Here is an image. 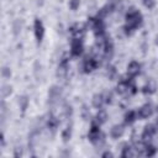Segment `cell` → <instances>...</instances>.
I'll list each match as a JSON object with an SVG mask.
<instances>
[{"label":"cell","instance_id":"cell-1","mask_svg":"<svg viewBox=\"0 0 158 158\" xmlns=\"http://www.w3.org/2000/svg\"><path fill=\"white\" fill-rule=\"evenodd\" d=\"M142 21H143L142 14L136 7H130L126 14V23H125L126 33L131 35L132 32H135V30L142 25Z\"/></svg>","mask_w":158,"mask_h":158},{"label":"cell","instance_id":"cell-2","mask_svg":"<svg viewBox=\"0 0 158 158\" xmlns=\"http://www.w3.org/2000/svg\"><path fill=\"white\" fill-rule=\"evenodd\" d=\"M88 25L90 26V28L93 30V32H94V35L96 37H100V36L105 35V26H104L102 19H100V17H91L88 21Z\"/></svg>","mask_w":158,"mask_h":158},{"label":"cell","instance_id":"cell-3","mask_svg":"<svg viewBox=\"0 0 158 158\" xmlns=\"http://www.w3.org/2000/svg\"><path fill=\"white\" fill-rule=\"evenodd\" d=\"M88 138H89L90 142H93V143H99L100 141H102L104 135H102V132H101V130H100V125H99L96 121H94V122L91 123V127H90L89 133H88Z\"/></svg>","mask_w":158,"mask_h":158},{"label":"cell","instance_id":"cell-4","mask_svg":"<svg viewBox=\"0 0 158 158\" xmlns=\"http://www.w3.org/2000/svg\"><path fill=\"white\" fill-rule=\"evenodd\" d=\"M33 32H35V37H36L37 42H41L44 36V26L40 19H36L33 22Z\"/></svg>","mask_w":158,"mask_h":158},{"label":"cell","instance_id":"cell-5","mask_svg":"<svg viewBox=\"0 0 158 158\" xmlns=\"http://www.w3.org/2000/svg\"><path fill=\"white\" fill-rule=\"evenodd\" d=\"M157 132V126L154 123H149V125H146L144 128H143V132H142V141L143 142H148L152 139L153 135Z\"/></svg>","mask_w":158,"mask_h":158},{"label":"cell","instance_id":"cell-6","mask_svg":"<svg viewBox=\"0 0 158 158\" xmlns=\"http://www.w3.org/2000/svg\"><path fill=\"white\" fill-rule=\"evenodd\" d=\"M83 53V42L81 40L73 38L70 42V54L74 57H78Z\"/></svg>","mask_w":158,"mask_h":158},{"label":"cell","instance_id":"cell-7","mask_svg":"<svg viewBox=\"0 0 158 158\" xmlns=\"http://www.w3.org/2000/svg\"><path fill=\"white\" fill-rule=\"evenodd\" d=\"M69 32L72 33L73 38H78V40H81L84 37V33H85V27L80 23H74L70 28H69Z\"/></svg>","mask_w":158,"mask_h":158},{"label":"cell","instance_id":"cell-8","mask_svg":"<svg viewBox=\"0 0 158 158\" xmlns=\"http://www.w3.org/2000/svg\"><path fill=\"white\" fill-rule=\"evenodd\" d=\"M153 111H154V109H153V106L151 105V104H144L143 106H141L139 109H138V111H137V115H138V117L139 118H148L152 114H153Z\"/></svg>","mask_w":158,"mask_h":158},{"label":"cell","instance_id":"cell-9","mask_svg":"<svg viewBox=\"0 0 158 158\" xmlns=\"http://www.w3.org/2000/svg\"><path fill=\"white\" fill-rule=\"evenodd\" d=\"M98 65H99V62L96 60V58L89 57V58H86V59L84 60L83 68H84V72H85V73H90V72L95 70V69L98 68Z\"/></svg>","mask_w":158,"mask_h":158},{"label":"cell","instance_id":"cell-10","mask_svg":"<svg viewBox=\"0 0 158 158\" xmlns=\"http://www.w3.org/2000/svg\"><path fill=\"white\" fill-rule=\"evenodd\" d=\"M139 72H141V64L138 62L132 60V62L128 63V65H127V75L135 78L136 75L139 74Z\"/></svg>","mask_w":158,"mask_h":158},{"label":"cell","instance_id":"cell-11","mask_svg":"<svg viewBox=\"0 0 158 158\" xmlns=\"http://www.w3.org/2000/svg\"><path fill=\"white\" fill-rule=\"evenodd\" d=\"M60 94H62L60 88H59V86L53 85V86L48 90V101H49V104H54V102L59 99Z\"/></svg>","mask_w":158,"mask_h":158},{"label":"cell","instance_id":"cell-12","mask_svg":"<svg viewBox=\"0 0 158 158\" xmlns=\"http://www.w3.org/2000/svg\"><path fill=\"white\" fill-rule=\"evenodd\" d=\"M156 90H157V83L153 79H148L142 88V93L146 95H151V94L156 93Z\"/></svg>","mask_w":158,"mask_h":158},{"label":"cell","instance_id":"cell-13","mask_svg":"<svg viewBox=\"0 0 158 158\" xmlns=\"http://www.w3.org/2000/svg\"><path fill=\"white\" fill-rule=\"evenodd\" d=\"M123 132H125V128H123L122 125H115V126H112L111 130H110V136H111L112 138L117 139V138H120V137L123 135Z\"/></svg>","mask_w":158,"mask_h":158},{"label":"cell","instance_id":"cell-14","mask_svg":"<svg viewBox=\"0 0 158 158\" xmlns=\"http://www.w3.org/2000/svg\"><path fill=\"white\" fill-rule=\"evenodd\" d=\"M135 156H137L135 148L131 147L130 144L125 143V144H123V148H122V152H121V157L127 158V157H135Z\"/></svg>","mask_w":158,"mask_h":158},{"label":"cell","instance_id":"cell-15","mask_svg":"<svg viewBox=\"0 0 158 158\" xmlns=\"http://www.w3.org/2000/svg\"><path fill=\"white\" fill-rule=\"evenodd\" d=\"M105 102V96L102 94H95L93 96V106L96 109H101Z\"/></svg>","mask_w":158,"mask_h":158},{"label":"cell","instance_id":"cell-16","mask_svg":"<svg viewBox=\"0 0 158 158\" xmlns=\"http://www.w3.org/2000/svg\"><path fill=\"white\" fill-rule=\"evenodd\" d=\"M125 123H127V125H131V123H133L137 118H138V115H137V112L136 111H132V110H130V111H127L126 114H125Z\"/></svg>","mask_w":158,"mask_h":158},{"label":"cell","instance_id":"cell-17","mask_svg":"<svg viewBox=\"0 0 158 158\" xmlns=\"http://www.w3.org/2000/svg\"><path fill=\"white\" fill-rule=\"evenodd\" d=\"M106 120H107V112L105 110H102V109H99V111L96 114V117H95V121L99 125H101V123H105Z\"/></svg>","mask_w":158,"mask_h":158},{"label":"cell","instance_id":"cell-18","mask_svg":"<svg viewBox=\"0 0 158 158\" xmlns=\"http://www.w3.org/2000/svg\"><path fill=\"white\" fill-rule=\"evenodd\" d=\"M58 125H59V120H58L56 116L51 115V116L48 117V120H47V127H48L49 130H52V131H56V128L58 127Z\"/></svg>","mask_w":158,"mask_h":158},{"label":"cell","instance_id":"cell-19","mask_svg":"<svg viewBox=\"0 0 158 158\" xmlns=\"http://www.w3.org/2000/svg\"><path fill=\"white\" fill-rule=\"evenodd\" d=\"M72 137V125H68L63 131H62V138L64 142H68Z\"/></svg>","mask_w":158,"mask_h":158},{"label":"cell","instance_id":"cell-20","mask_svg":"<svg viewBox=\"0 0 158 158\" xmlns=\"http://www.w3.org/2000/svg\"><path fill=\"white\" fill-rule=\"evenodd\" d=\"M157 152V148L153 146V144H149V143H146V148H144V156L147 157H152L154 156Z\"/></svg>","mask_w":158,"mask_h":158},{"label":"cell","instance_id":"cell-21","mask_svg":"<svg viewBox=\"0 0 158 158\" xmlns=\"http://www.w3.org/2000/svg\"><path fill=\"white\" fill-rule=\"evenodd\" d=\"M19 105H20V109L22 111H25L27 109V105H28V99L27 96H21L19 98Z\"/></svg>","mask_w":158,"mask_h":158},{"label":"cell","instance_id":"cell-22","mask_svg":"<svg viewBox=\"0 0 158 158\" xmlns=\"http://www.w3.org/2000/svg\"><path fill=\"white\" fill-rule=\"evenodd\" d=\"M80 5V0H69V9L70 10H77Z\"/></svg>","mask_w":158,"mask_h":158},{"label":"cell","instance_id":"cell-23","mask_svg":"<svg viewBox=\"0 0 158 158\" xmlns=\"http://www.w3.org/2000/svg\"><path fill=\"white\" fill-rule=\"evenodd\" d=\"M107 77L110 78V79H114L115 77H116V69H115V67H107Z\"/></svg>","mask_w":158,"mask_h":158},{"label":"cell","instance_id":"cell-24","mask_svg":"<svg viewBox=\"0 0 158 158\" xmlns=\"http://www.w3.org/2000/svg\"><path fill=\"white\" fill-rule=\"evenodd\" d=\"M11 86L10 85H5L2 89H1V94H2V96L5 98V96H9L10 94H11Z\"/></svg>","mask_w":158,"mask_h":158},{"label":"cell","instance_id":"cell-25","mask_svg":"<svg viewBox=\"0 0 158 158\" xmlns=\"http://www.w3.org/2000/svg\"><path fill=\"white\" fill-rule=\"evenodd\" d=\"M1 75H2L4 78H10V75H11L10 69H9L7 67H4V68L1 69Z\"/></svg>","mask_w":158,"mask_h":158},{"label":"cell","instance_id":"cell-26","mask_svg":"<svg viewBox=\"0 0 158 158\" xmlns=\"http://www.w3.org/2000/svg\"><path fill=\"white\" fill-rule=\"evenodd\" d=\"M142 1H143V5L146 7H148V9H152L154 6V4H156V0H142Z\"/></svg>","mask_w":158,"mask_h":158},{"label":"cell","instance_id":"cell-27","mask_svg":"<svg viewBox=\"0 0 158 158\" xmlns=\"http://www.w3.org/2000/svg\"><path fill=\"white\" fill-rule=\"evenodd\" d=\"M83 117H84L85 120H88V118L90 117V112L88 111L86 106H83Z\"/></svg>","mask_w":158,"mask_h":158},{"label":"cell","instance_id":"cell-28","mask_svg":"<svg viewBox=\"0 0 158 158\" xmlns=\"http://www.w3.org/2000/svg\"><path fill=\"white\" fill-rule=\"evenodd\" d=\"M105 102H107V104H111L112 102V95L109 93V94H106V96H105Z\"/></svg>","mask_w":158,"mask_h":158},{"label":"cell","instance_id":"cell-29","mask_svg":"<svg viewBox=\"0 0 158 158\" xmlns=\"http://www.w3.org/2000/svg\"><path fill=\"white\" fill-rule=\"evenodd\" d=\"M14 156H15V157H21V156H22V151H21V149L19 151V148H16V149H15Z\"/></svg>","mask_w":158,"mask_h":158},{"label":"cell","instance_id":"cell-30","mask_svg":"<svg viewBox=\"0 0 158 158\" xmlns=\"http://www.w3.org/2000/svg\"><path fill=\"white\" fill-rule=\"evenodd\" d=\"M102 157H112V153L111 152H104L102 153Z\"/></svg>","mask_w":158,"mask_h":158},{"label":"cell","instance_id":"cell-31","mask_svg":"<svg viewBox=\"0 0 158 158\" xmlns=\"http://www.w3.org/2000/svg\"><path fill=\"white\" fill-rule=\"evenodd\" d=\"M154 111H156V115H157V117H158V105L156 106V109H154Z\"/></svg>","mask_w":158,"mask_h":158}]
</instances>
